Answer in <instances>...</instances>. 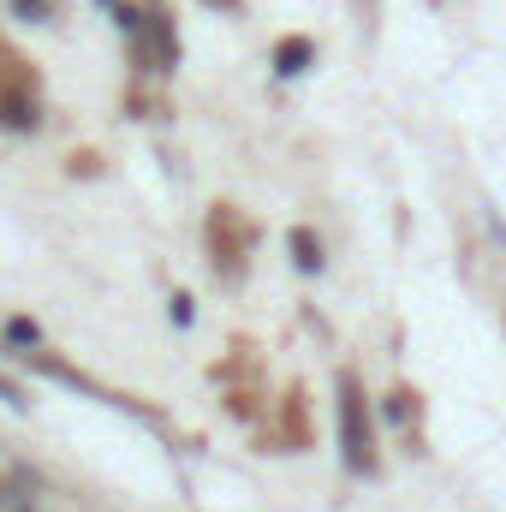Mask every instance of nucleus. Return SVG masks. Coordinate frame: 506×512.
Masks as SVG:
<instances>
[{
  "mask_svg": "<svg viewBox=\"0 0 506 512\" xmlns=\"http://www.w3.org/2000/svg\"><path fill=\"white\" fill-rule=\"evenodd\" d=\"M18 6H24V12H36V18L48 12V0H18Z\"/></svg>",
  "mask_w": 506,
  "mask_h": 512,
  "instance_id": "423d86ee",
  "label": "nucleus"
},
{
  "mask_svg": "<svg viewBox=\"0 0 506 512\" xmlns=\"http://www.w3.org/2000/svg\"><path fill=\"white\" fill-rule=\"evenodd\" d=\"M173 322H179V328H191V298H185V292L173 298Z\"/></svg>",
  "mask_w": 506,
  "mask_h": 512,
  "instance_id": "39448f33",
  "label": "nucleus"
},
{
  "mask_svg": "<svg viewBox=\"0 0 506 512\" xmlns=\"http://www.w3.org/2000/svg\"><path fill=\"white\" fill-rule=\"evenodd\" d=\"M292 256H298V268H304V274H316V268H322V245H316L310 233H292Z\"/></svg>",
  "mask_w": 506,
  "mask_h": 512,
  "instance_id": "7ed1b4c3",
  "label": "nucleus"
},
{
  "mask_svg": "<svg viewBox=\"0 0 506 512\" xmlns=\"http://www.w3.org/2000/svg\"><path fill=\"white\" fill-rule=\"evenodd\" d=\"M340 441H346V465L370 477L376 471V435H370V411H364L358 376H340Z\"/></svg>",
  "mask_w": 506,
  "mask_h": 512,
  "instance_id": "f257e3e1",
  "label": "nucleus"
},
{
  "mask_svg": "<svg viewBox=\"0 0 506 512\" xmlns=\"http://www.w3.org/2000/svg\"><path fill=\"white\" fill-rule=\"evenodd\" d=\"M310 60H316V48H310L304 36H292V42H280V48H274V72H280V78H298Z\"/></svg>",
  "mask_w": 506,
  "mask_h": 512,
  "instance_id": "f03ea898",
  "label": "nucleus"
},
{
  "mask_svg": "<svg viewBox=\"0 0 506 512\" xmlns=\"http://www.w3.org/2000/svg\"><path fill=\"white\" fill-rule=\"evenodd\" d=\"M6 340H12V346H42V328H36L30 316H12V322H6Z\"/></svg>",
  "mask_w": 506,
  "mask_h": 512,
  "instance_id": "20e7f679",
  "label": "nucleus"
},
{
  "mask_svg": "<svg viewBox=\"0 0 506 512\" xmlns=\"http://www.w3.org/2000/svg\"><path fill=\"white\" fill-rule=\"evenodd\" d=\"M215 6H239V0H215Z\"/></svg>",
  "mask_w": 506,
  "mask_h": 512,
  "instance_id": "0eeeda50",
  "label": "nucleus"
}]
</instances>
